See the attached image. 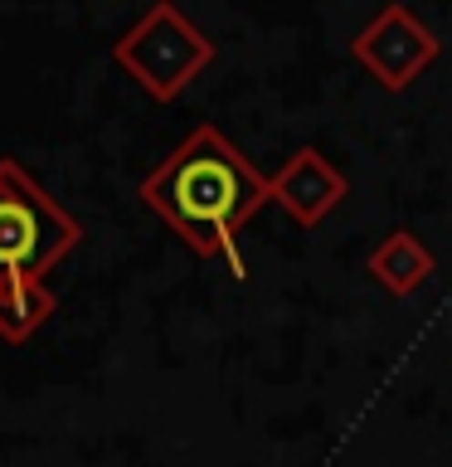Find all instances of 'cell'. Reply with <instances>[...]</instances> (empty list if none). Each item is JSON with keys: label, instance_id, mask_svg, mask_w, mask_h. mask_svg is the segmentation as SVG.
Returning a JSON list of instances; mask_svg holds the SVG:
<instances>
[{"label": "cell", "instance_id": "cell-1", "mask_svg": "<svg viewBox=\"0 0 452 467\" xmlns=\"http://www.w3.org/2000/svg\"><path fill=\"white\" fill-rule=\"evenodd\" d=\"M141 204L160 214L190 254L224 258L243 277L239 234L262 204H272V175H262L219 127H195L141 181Z\"/></svg>", "mask_w": 452, "mask_h": 467}, {"label": "cell", "instance_id": "cell-2", "mask_svg": "<svg viewBox=\"0 0 452 467\" xmlns=\"http://www.w3.org/2000/svg\"><path fill=\"white\" fill-rule=\"evenodd\" d=\"M83 244V224L29 175L20 161H0V287L44 283Z\"/></svg>", "mask_w": 452, "mask_h": 467}, {"label": "cell", "instance_id": "cell-3", "mask_svg": "<svg viewBox=\"0 0 452 467\" xmlns=\"http://www.w3.org/2000/svg\"><path fill=\"white\" fill-rule=\"evenodd\" d=\"M117 68L156 102H175L204 68L214 64V39L175 5H151L122 39L112 44Z\"/></svg>", "mask_w": 452, "mask_h": 467}, {"label": "cell", "instance_id": "cell-4", "mask_svg": "<svg viewBox=\"0 0 452 467\" xmlns=\"http://www.w3.org/2000/svg\"><path fill=\"white\" fill-rule=\"evenodd\" d=\"M437 54H443V39H437L408 5H385L355 39H350V58H355L385 93H404L408 83L433 68Z\"/></svg>", "mask_w": 452, "mask_h": 467}, {"label": "cell", "instance_id": "cell-5", "mask_svg": "<svg viewBox=\"0 0 452 467\" xmlns=\"http://www.w3.org/2000/svg\"><path fill=\"white\" fill-rule=\"evenodd\" d=\"M345 175L321 156V146H297L282 166L272 171V204L297 229H316L335 204L345 200Z\"/></svg>", "mask_w": 452, "mask_h": 467}, {"label": "cell", "instance_id": "cell-6", "mask_svg": "<svg viewBox=\"0 0 452 467\" xmlns=\"http://www.w3.org/2000/svg\"><path fill=\"white\" fill-rule=\"evenodd\" d=\"M365 268H370V277L389 292V297H414V292L437 273V258H433V248L423 244L414 229H394V234H385V239L370 248Z\"/></svg>", "mask_w": 452, "mask_h": 467}, {"label": "cell", "instance_id": "cell-7", "mask_svg": "<svg viewBox=\"0 0 452 467\" xmlns=\"http://www.w3.org/2000/svg\"><path fill=\"white\" fill-rule=\"evenodd\" d=\"M54 292L44 283L0 287V341H29L44 321L54 317Z\"/></svg>", "mask_w": 452, "mask_h": 467}]
</instances>
